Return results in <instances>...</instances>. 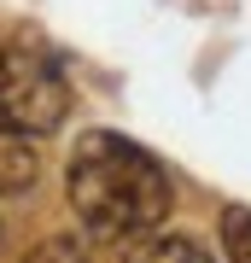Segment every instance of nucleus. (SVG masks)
I'll return each instance as SVG.
<instances>
[{
  "mask_svg": "<svg viewBox=\"0 0 251 263\" xmlns=\"http://www.w3.org/2000/svg\"><path fill=\"white\" fill-rule=\"evenodd\" d=\"M65 205L76 211L82 234L100 246L169 222L176 181L140 141L117 129H82L65 158Z\"/></svg>",
  "mask_w": 251,
  "mask_h": 263,
  "instance_id": "nucleus-1",
  "label": "nucleus"
},
{
  "mask_svg": "<svg viewBox=\"0 0 251 263\" xmlns=\"http://www.w3.org/2000/svg\"><path fill=\"white\" fill-rule=\"evenodd\" d=\"M222 252H228V263H251V211L245 205L222 211Z\"/></svg>",
  "mask_w": 251,
  "mask_h": 263,
  "instance_id": "nucleus-5",
  "label": "nucleus"
},
{
  "mask_svg": "<svg viewBox=\"0 0 251 263\" xmlns=\"http://www.w3.org/2000/svg\"><path fill=\"white\" fill-rule=\"evenodd\" d=\"M100 263H216L193 234H169V228H146V234L100 240Z\"/></svg>",
  "mask_w": 251,
  "mask_h": 263,
  "instance_id": "nucleus-3",
  "label": "nucleus"
},
{
  "mask_svg": "<svg viewBox=\"0 0 251 263\" xmlns=\"http://www.w3.org/2000/svg\"><path fill=\"white\" fill-rule=\"evenodd\" d=\"M24 263H93V252H88L76 234H53V240H41Z\"/></svg>",
  "mask_w": 251,
  "mask_h": 263,
  "instance_id": "nucleus-6",
  "label": "nucleus"
},
{
  "mask_svg": "<svg viewBox=\"0 0 251 263\" xmlns=\"http://www.w3.org/2000/svg\"><path fill=\"white\" fill-rule=\"evenodd\" d=\"M70 76L41 35H6L0 47V111L24 135H59L70 123Z\"/></svg>",
  "mask_w": 251,
  "mask_h": 263,
  "instance_id": "nucleus-2",
  "label": "nucleus"
},
{
  "mask_svg": "<svg viewBox=\"0 0 251 263\" xmlns=\"http://www.w3.org/2000/svg\"><path fill=\"white\" fill-rule=\"evenodd\" d=\"M41 176V158H35V135H24L18 123L0 111V199L6 193H29Z\"/></svg>",
  "mask_w": 251,
  "mask_h": 263,
  "instance_id": "nucleus-4",
  "label": "nucleus"
}]
</instances>
